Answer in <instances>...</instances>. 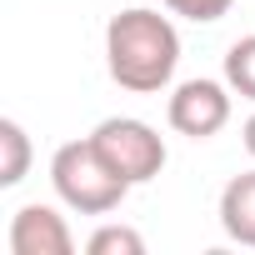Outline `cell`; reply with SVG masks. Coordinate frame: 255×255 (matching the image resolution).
Here are the masks:
<instances>
[{
    "instance_id": "obj_1",
    "label": "cell",
    "mask_w": 255,
    "mask_h": 255,
    "mask_svg": "<svg viewBox=\"0 0 255 255\" xmlns=\"http://www.w3.org/2000/svg\"><path fill=\"white\" fill-rule=\"evenodd\" d=\"M180 65V30L170 25V15L130 5L110 15L105 25V70L120 90L130 95H155L175 80Z\"/></svg>"
},
{
    "instance_id": "obj_2",
    "label": "cell",
    "mask_w": 255,
    "mask_h": 255,
    "mask_svg": "<svg viewBox=\"0 0 255 255\" xmlns=\"http://www.w3.org/2000/svg\"><path fill=\"white\" fill-rule=\"evenodd\" d=\"M50 185L55 195L75 210V215H110L125 195H130V180H120L110 170V160L95 150V140H65L50 155Z\"/></svg>"
},
{
    "instance_id": "obj_3",
    "label": "cell",
    "mask_w": 255,
    "mask_h": 255,
    "mask_svg": "<svg viewBox=\"0 0 255 255\" xmlns=\"http://www.w3.org/2000/svg\"><path fill=\"white\" fill-rule=\"evenodd\" d=\"M90 140H95V150L110 160V170H115L120 180H130V185H145V180H155V175L165 170V140L150 130L145 120H135V115H110V120H100L95 130H90Z\"/></svg>"
},
{
    "instance_id": "obj_4",
    "label": "cell",
    "mask_w": 255,
    "mask_h": 255,
    "mask_svg": "<svg viewBox=\"0 0 255 255\" xmlns=\"http://www.w3.org/2000/svg\"><path fill=\"white\" fill-rule=\"evenodd\" d=\"M170 130L185 140H210L230 125V85L220 80H180L165 105Z\"/></svg>"
},
{
    "instance_id": "obj_5",
    "label": "cell",
    "mask_w": 255,
    "mask_h": 255,
    "mask_svg": "<svg viewBox=\"0 0 255 255\" xmlns=\"http://www.w3.org/2000/svg\"><path fill=\"white\" fill-rule=\"evenodd\" d=\"M5 240H10V255H75V235H70L65 215L40 200H30L10 215Z\"/></svg>"
},
{
    "instance_id": "obj_6",
    "label": "cell",
    "mask_w": 255,
    "mask_h": 255,
    "mask_svg": "<svg viewBox=\"0 0 255 255\" xmlns=\"http://www.w3.org/2000/svg\"><path fill=\"white\" fill-rule=\"evenodd\" d=\"M220 230L235 245L255 250V170H240V175L225 180V190H220Z\"/></svg>"
},
{
    "instance_id": "obj_7",
    "label": "cell",
    "mask_w": 255,
    "mask_h": 255,
    "mask_svg": "<svg viewBox=\"0 0 255 255\" xmlns=\"http://www.w3.org/2000/svg\"><path fill=\"white\" fill-rule=\"evenodd\" d=\"M30 170V135H25V125L20 120H0V190H10L20 185Z\"/></svg>"
},
{
    "instance_id": "obj_8",
    "label": "cell",
    "mask_w": 255,
    "mask_h": 255,
    "mask_svg": "<svg viewBox=\"0 0 255 255\" xmlns=\"http://www.w3.org/2000/svg\"><path fill=\"white\" fill-rule=\"evenodd\" d=\"M225 85L235 95L255 100V35H245V40H235L225 50Z\"/></svg>"
},
{
    "instance_id": "obj_9",
    "label": "cell",
    "mask_w": 255,
    "mask_h": 255,
    "mask_svg": "<svg viewBox=\"0 0 255 255\" xmlns=\"http://www.w3.org/2000/svg\"><path fill=\"white\" fill-rule=\"evenodd\" d=\"M90 255H145V235L130 230V225H100L90 240H85Z\"/></svg>"
},
{
    "instance_id": "obj_10",
    "label": "cell",
    "mask_w": 255,
    "mask_h": 255,
    "mask_svg": "<svg viewBox=\"0 0 255 255\" xmlns=\"http://www.w3.org/2000/svg\"><path fill=\"white\" fill-rule=\"evenodd\" d=\"M160 5H165L170 15L195 20V25H215L220 15H230V5H235V0H160Z\"/></svg>"
},
{
    "instance_id": "obj_11",
    "label": "cell",
    "mask_w": 255,
    "mask_h": 255,
    "mask_svg": "<svg viewBox=\"0 0 255 255\" xmlns=\"http://www.w3.org/2000/svg\"><path fill=\"white\" fill-rule=\"evenodd\" d=\"M240 135H245V150H250V160H255V115L245 120V130H240Z\"/></svg>"
}]
</instances>
